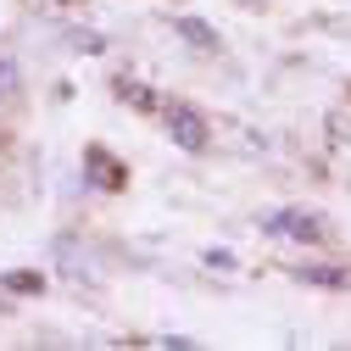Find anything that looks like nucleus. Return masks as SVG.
<instances>
[{"label": "nucleus", "mask_w": 351, "mask_h": 351, "mask_svg": "<svg viewBox=\"0 0 351 351\" xmlns=\"http://www.w3.org/2000/svg\"><path fill=\"white\" fill-rule=\"evenodd\" d=\"M262 229L279 234V240H306V245H318V240L329 234L324 217H318V212H301V206H279V212H268V217H262Z\"/></svg>", "instance_id": "f257e3e1"}, {"label": "nucleus", "mask_w": 351, "mask_h": 351, "mask_svg": "<svg viewBox=\"0 0 351 351\" xmlns=\"http://www.w3.org/2000/svg\"><path fill=\"white\" fill-rule=\"evenodd\" d=\"M162 123H167V134H173L179 151H206V140H212V128H206V117L195 106H167Z\"/></svg>", "instance_id": "f03ea898"}, {"label": "nucleus", "mask_w": 351, "mask_h": 351, "mask_svg": "<svg viewBox=\"0 0 351 351\" xmlns=\"http://www.w3.org/2000/svg\"><path fill=\"white\" fill-rule=\"evenodd\" d=\"M84 167H90V179H95L101 190H123V184H128V167H123L117 156H106L101 145H90V151H84Z\"/></svg>", "instance_id": "7ed1b4c3"}, {"label": "nucleus", "mask_w": 351, "mask_h": 351, "mask_svg": "<svg viewBox=\"0 0 351 351\" xmlns=\"http://www.w3.org/2000/svg\"><path fill=\"white\" fill-rule=\"evenodd\" d=\"M301 285H313V290H351V274L346 268H324V262H313V268H295Z\"/></svg>", "instance_id": "20e7f679"}, {"label": "nucleus", "mask_w": 351, "mask_h": 351, "mask_svg": "<svg viewBox=\"0 0 351 351\" xmlns=\"http://www.w3.org/2000/svg\"><path fill=\"white\" fill-rule=\"evenodd\" d=\"M173 34H184L190 45H201V51H217V34L206 23H195V17H173Z\"/></svg>", "instance_id": "39448f33"}, {"label": "nucleus", "mask_w": 351, "mask_h": 351, "mask_svg": "<svg viewBox=\"0 0 351 351\" xmlns=\"http://www.w3.org/2000/svg\"><path fill=\"white\" fill-rule=\"evenodd\" d=\"M6 290L28 295V290H45V279H39V274H28V268H17V274H6Z\"/></svg>", "instance_id": "423d86ee"}, {"label": "nucleus", "mask_w": 351, "mask_h": 351, "mask_svg": "<svg viewBox=\"0 0 351 351\" xmlns=\"http://www.w3.org/2000/svg\"><path fill=\"white\" fill-rule=\"evenodd\" d=\"M17 95V67H12V56H0V101H12Z\"/></svg>", "instance_id": "0eeeda50"}, {"label": "nucleus", "mask_w": 351, "mask_h": 351, "mask_svg": "<svg viewBox=\"0 0 351 351\" xmlns=\"http://www.w3.org/2000/svg\"><path fill=\"white\" fill-rule=\"evenodd\" d=\"M67 39H73L84 56H95V51H101V34H84V28H78V34H67Z\"/></svg>", "instance_id": "6e6552de"}]
</instances>
